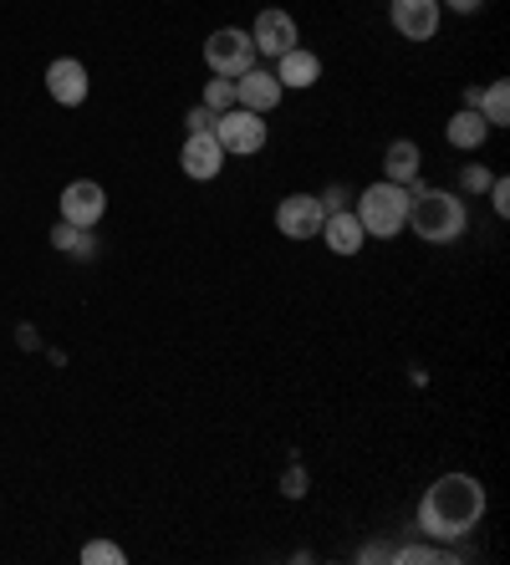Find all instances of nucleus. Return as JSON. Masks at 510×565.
Instances as JSON below:
<instances>
[{"instance_id":"obj_8","label":"nucleus","mask_w":510,"mask_h":565,"mask_svg":"<svg viewBox=\"0 0 510 565\" xmlns=\"http://www.w3.org/2000/svg\"><path fill=\"white\" fill-rule=\"evenodd\" d=\"M225 148H220V138L215 132H189V143H184V153H179V169L194 179V184H210L220 169H225Z\"/></svg>"},{"instance_id":"obj_4","label":"nucleus","mask_w":510,"mask_h":565,"mask_svg":"<svg viewBox=\"0 0 510 565\" xmlns=\"http://www.w3.org/2000/svg\"><path fill=\"white\" fill-rule=\"evenodd\" d=\"M255 41H251V31H241V26H220L215 36L204 41V66L215 72V77H241V72H251L255 66Z\"/></svg>"},{"instance_id":"obj_5","label":"nucleus","mask_w":510,"mask_h":565,"mask_svg":"<svg viewBox=\"0 0 510 565\" xmlns=\"http://www.w3.org/2000/svg\"><path fill=\"white\" fill-rule=\"evenodd\" d=\"M210 132H215L220 148H225V153H235V158L261 153V148H266V118H261V113H251V107H230V113H220Z\"/></svg>"},{"instance_id":"obj_20","label":"nucleus","mask_w":510,"mask_h":565,"mask_svg":"<svg viewBox=\"0 0 510 565\" xmlns=\"http://www.w3.org/2000/svg\"><path fill=\"white\" fill-rule=\"evenodd\" d=\"M82 561L87 565H123L128 555H123L113 540H93V545H82Z\"/></svg>"},{"instance_id":"obj_23","label":"nucleus","mask_w":510,"mask_h":565,"mask_svg":"<svg viewBox=\"0 0 510 565\" xmlns=\"http://www.w3.org/2000/svg\"><path fill=\"white\" fill-rule=\"evenodd\" d=\"M184 122H189V132H210V128H215V113H210V107L200 103V107H189V118H184Z\"/></svg>"},{"instance_id":"obj_17","label":"nucleus","mask_w":510,"mask_h":565,"mask_svg":"<svg viewBox=\"0 0 510 565\" xmlns=\"http://www.w3.org/2000/svg\"><path fill=\"white\" fill-rule=\"evenodd\" d=\"M475 113H480L490 128H506L510 122V82H490L480 93V107H475Z\"/></svg>"},{"instance_id":"obj_6","label":"nucleus","mask_w":510,"mask_h":565,"mask_svg":"<svg viewBox=\"0 0 510 565\" xmlns=\"http://www.w3.org/2000/svg\"><path fill=\"white\" fill-rule=\"evenodd\" d=\"M322 220H327V204L317 194H286L276 204V230L286 239H317L322 235Z\"/></svg>"},{"instance_id":"obj_25","label":"nucleus","mask_w":510,"mask_h":565,"mask_svg":"<svg viewBox=\"0 0 510 565\" xmlns=\"http://www.w3.org/2000/svg\"><path fill=\"white\" fill-rule=\"evenodd\" d=\"M465 189H490V173H485V169H465Z\"/></svg>"},{"instance_id":"obj_14","label":"nucleus","mask_w":510,"mask_h":565,"mask_svg":"<svg viewBox=\"0 0 510 565\" xmlns=\"http://www.w3.org/2000/svg\"><path fill=\"white\" fill-rule=\"evenodd\" d=\"M317 77H322V62L307 46H291L286 56H276V82L281 87H317Z\"/></svg>"},{"instance_id":"obj_10","label":"nucleus","mask_w":510,"mask_h":565,"mask_svg":"<svg viewBox=\"0 0 510 565\" xmlns=\"http://www.w3.org/2000/svg\"><path fill=\"white\" fill-rule=\"evenodd\" d=\"M389 21L403 41H429L439 31V0H393Z\"/></svg>"},{"instance_id":"obj_21","label":"nucleus","mask_w":510,"mask_h":565,"mask_svg":"<svg viewBox=\"0 0 510 565\" xmlns=\"http://www.w3.org/2000/svg\"><path fill=\"white\" fill-rule=\"evenodd\" d=\"M393 561H403V565H424V561H455V555L444 551V545H403Z\"/></svg>"},{"instance_id":"obj_19","label":"nucleus","mask_w":510,"mask_h":565,"mask_svg":"<svg viewBox=\"0 0 510 565\" xmlns=\"http://www.w3.org/2000/svg\"><path fill=\"white\" fill-rule=\"evenodd\" d=\"M204 107H210V113H230V107H235V82L230 77H220V82H210V87H204Z\"/></svg>"},{"instance_id":"obj_13","label":"nucleus","mask_w":510,"mask_h":565,"mask_svg":"<svg viewBox=\"0 0 510 565\" xmlns=\"http://www.w3.org/2000/svg\"><path fill=\"white\" fill-rule=\"evenodd\" d=\"M322 245L332 255H358L368 245V230H363V220L352 210H327V220H322Z\"/></svg>"},{"instance_id":"obj_11","label":"nucleus","mask_w":510,"mask_h":565,"mask_svg":"<svg viewBox=\"0 0 510 565\" xmlns=\"http://www.w3.org/2000/svg\"><path fill=\"white\" fill-rule=\"evenodd\" d=\"M251 41H255V52L276 62V56H286L301 36H296V21L286 11H261L255 15V26H251Z\"/></svg>"},{"instance_id":"obj_9","label":"nucleus","mask_w":510,"mask_h":565,"mask_svg":"<svg viewBox=\"0 0 510 565\" xmlns=\"http://www.w3.org/2000/svg\"><path fill=\"white\" fill-rule=\"evenodd\" d=\"M286 97V87L276 82V72H261V66H251V72H241L235 77V107H251V113H276Z\"/></svg>"},{"instance_id":"obj_1","label":"nucleus","mask_w":510,"mask_h":565,"mask_svg":"<svg viewBox=\"0 0 510 565\" xmlns=\"http://www.w3.org/2000/svg\"><path fill=\"white\" fill-rule=\"evenodd\" d=\"M485 520V489L470 473H444L418 500V530L429 540H465Z\"/></svg>"},{"instance_id":"obj_16","label":"nucleus","mask_w":510,"mask_h":565,"mask_svg":"<svg viewBox=\"0 0 510 565\" xmlns=\"http://www.w3.org/2000/svg\"><path fill=\"white\" fill-rule=\"evenodd\" d=\"M444 138H449V148H459V153H470V148H480L485 138H490V122H485L480 113H475V107H465V113H455V118H449Z\"/></svg>"},{"instance_id":"obj_24","label":"nucleus","mask_w":510,"mask_h":565,"mask_svg":"<svg viewBox=\"0 0 510 565\" xmlns=\"http://www.w3.org/2000/svg\"><path fill=\"white\" fill-rule=\"evenodd\" d=\"M490 204H496L500 220L510 214V184H506V179H496V184H490Z\"/></svg>"},{"instance_id":"obj_12","label":"nucleus","mask_w":510,"mask_h":565,"mask_svg":"<svg viewBox=\"0 0 510 565\" xmlns=\"http://www.w3.org/2000/svg\"><path fill=\"white\" fill-rule=\"evenodd\" d=\"M46 93L62 107L87 103V66H82L77 56H56V62L46 66Z\"/></svg>"},{"instance_id":"obj_2","label":"nucleus","mask_w":510,"mask_h":565,"mask_svg":"<svg viewBox=\"0 0 510 565\" xmlns=\"http://www.w3.org/2000/svg\"><path fill=\"white\" fill-rule=\"evenodd\" d=\"M465 224H470V210H465L459 194L408 184V224L403 230H414L424 245H455L465 235Z\"/></svg>"},{"instance_id":"obj_7","label":"nucleus","mask_w":510,"mask_h":565,"mask_svg":"<svg viewBox=\"0 0 510 565\" xmlns=\"http://www.w3.org/2000/svg\"><path fill=\"white\" fill-rule=\"evenodd\" d=\"M103 210H108V194H103V184H93V179H72V184L62 189V220L77 224V230H93V224L103 220Z\"/></svg>"},{"instance_id":"obj_15","label":"nucleus","mask_w":510,"mask_h":565,"mask_svg":"<svg viewBox=\"0 0 510 565\" xmlns=\"http://www.w3.org/2000/svg\"><path fill=\"white\" fill-rule=\"evenodd\" d=\"M418 169H424V153H418V143H408V138H399V143H389V153H383V179L389 184H418Z\"/></svg>"},{"instance_id":"obj_26","label":"nucleus","mask_w":510,"mask_h":565,"mask_svg":"<svg viewBox=\"0 0 510 565\" xmlns=\"http://www.w3.org/2000/svg\"><path fill=\"white\" fill-rule=\"evenodd\" d=\"M444 6H449V11H459V15H475L485 0H444Z\"/></svg>"},{"instance_id":"obj_22","label":"nucleus","mask_w":510,"mask_h":565,"mask_svg":"<svg viewBox=\"0 0 510 565\" xmlns=\"http://www.w3.org/2000/svg\"><path fill=\"white\" fill-rule=\"evenodd\" d=\"M281 494H286V500H301V494H307V469H286Z\"/></svg>"},{"instance_id":"obj_3","label":"nucleus","mask_w":510,"mask_h":565,"mask_svg":"<svg viewBox=\"0 0 510 565\" xmlns=\"http://www.w3.org/2000/svg\"><path fill=\"white\" fill-rule=\"evenodd\" d=\"M358 220H363V230L368 235H378V239H393L408 224V189L403 184H368L363 194H358Z\"/></svg>"},{"instance_id":"obj_18","label":"nucleus","mask_w":510,"mask_h":565,"mask_svg":"<svg viewBox=\"0 0 510 565\" xmlns=\"http://www.w3.org/2000/svg\"><path fill=\"white\" fill-rule=\"evenodd\" d=\"M52 245H56V250L82 255V260H87V255H93V245H97V239L87 235V230H77V224H67V220H62V224H56V230H52Z\"/></svg>"}]
</instances>
